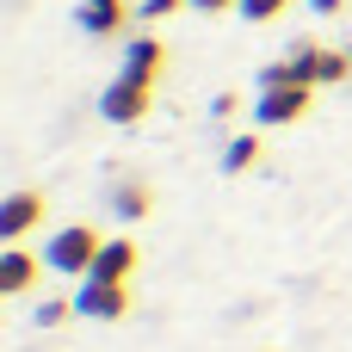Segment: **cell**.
Returning a JSON list of instances; mask_svg holds the SVG:
<instances>
[{"mask_svg": "<svg viewBox=\"0 0 352 352\" xmlns=\"http://www.w3.org/2000/svg\"><path fill=\"white\" fill-rule=\"evenodd\" d=\"M352 74V50H328V43H297L285 50V62L260 68V87H285V80H303V87H328V80H346Z\"/></svg>", "mask_w": 352, "mask_h": 352, "instance_id": "6da1fadb", "label": "cell"}, {"mask_svg": "<svg viewBox=\"0 0 352 352\" xmlns=\"http://www.w3.org/2000/svg\"><path fill=\"white\" fill-rule=\"evenodd\" d=\"M99 248H105V235H99L93 223H62V229L50 235L43 260H50V272H68V278H93V260H99Z\"/></svg>", "mask_w": 352, "mask_h": 352, "instance_id": "7a4b0ae2", "label": "cell"}, {"mask_svg": "<svg viewBox=\"0 0 352 352\" xmlns=\"http://www.w3.org/2000/svg\"><path fill=\"white\" fill-rule=\"evenodd\" d=\"M309 105H316V87H303V80H285V87H260V93H254V118H260L266 130L303 124Z\"/></svg>", "mask_w": 352, "mask_h": 352, "instance_id": "3957f363", "label": "cell"}, {"mask_svg": "<svg viewBox=\"0 0 352 352\" xmlns=\"http://www.w3.org/2000/svg\"><path fill=\"white\" fill-rule=\"evenodd\" d=\"M148 105H155V87H148V80H130V74H118V80L99 93V118H105V124H118V130L142 124V118H148Z\"/></svg>", "mask_w": 352, "mask_h": 352, "instance_id": "277c9868", "label": "cell"}, {"mask_svg": "<svg viewBox=\"0 0 352 352\" xmlns=\"http://www.w3.org/2000/svg\"><path fill=\"white\" fill-rule=\"evenodd\" d=\"M50 217V198L37 192V186H19V192H6L0 198V241L12 248V241H25L37 223Z\"/></svg>", "mask_w": 352, "mask_h": 352, "instance_id": "5b68a950", "label": "cell"}, {"mask_svg": "<svg viewBox=\"0 0 352 352\" xmlns=\"http://www.w3.org/2000/svg\"><path fill=\"white\" fill-rule=\"evenodd\" d=\"M74 309H80V316H93V322H124V316H130V285L87 278V285H80V297H74Z\"/></svg>", "mask_w": 352, "mask_h": 352, "instance_id": "8992f818", "label": "cell"}, {"mask_svg": "<svg viewBox=\"0 0 352 352\" xmlns=\"http://www.w3.org/2000/svg\"><path fill=\"white\" fill-rule=\"evenodd\" d=\"M50 260L43 254H31L25 241H12L6 254H0V297H25L31 285H37V272H43Z\"/></svg>", "mask_w": 352, "mask_h": 352, "instance_id": "52a82bcc", "label": "cell"}, {"mask_svg": "<svg viewBox=\"0 0 352 352\" xmlns=\"http://www.w3.org/2000/svg\"><path fill=\"white\" fill-rule=\"evenodd\" d=\"M80 31H93V37H124V25L136 19V6L130 0H80Z\"/></svg>", "mask_w": 352, "mask_h": 352, "instance_id": "ba28073f", "label": "cell"}, {"mask_svg": "<svg viewBox=\"0 0 352 352\" xmlns=\"http://www.w3.org/2000/svg\"><path fill=\"white\" fill-rule=\"evenodd\" d=\"M161 62H167V43L148 31V37H130V43H124V68H118V74H130V80H148V87H155Z\"/></svg>", "mask_w": 352, "mask_h": 352, "instance_id": "9c48e42d", "label": "cell"}, {"mask_svg": "<svg viewBox=\"0 0 352 352\" xmlns=\"http://www.w3.org/2000/svg\"><path fill=\"white\" fill-rule=\"evenodd\" d=\"M136 260H142V254H136V241H130V235H111V241L99 248V260H93V278H111V285H124V278L136 272Z\"/></svg>", "mask_w": 352, "mask_h": 352, "instance_id": "30bf717a", "label": "cell"}, {"mask_svg": "<svg viewBox=\"0 0 352 352\" xmlns=\"http://www.w3.org/2000/svg\"><path fill=\"white\" fill-rule=\"evenodd\" d=\"M111 210H118L124 223H142V217L155 210V192H148V179H118V186H111Z\"/></svg>", "mask_w": 352, "mask_h": 352, "instance_id": "8fae6325", "label": "cell"}, {"mask_svg": "<svg viewBox=\"0 0 352 352\" xmlns=\"http://www.w3.org/2000/svg\"><path fill=\"white\" fill-rule=\"evenodd\" d=\"M260 155H266L260 136H235V142L223 148V173H248V167H260Z\"/></svg>", "mask_w": 352, "mask_h": 352, "instance_id": "7c38bea8", "label": "cell"}, {"mask_svg": "<svg viewBox=\"0 0 352 352\" xmlns=\"http://www.w3.org/2000/svg\"><path fill=\"white\" fill-rule=\"evenodd\" d=\"M297 0H241V19L248 25H272V19H285Z\"/></svg>", "mask_w": 352, "mask_h": 352, "instance_id": "4fadbf2b", "label": "cell"}, {"mask_svg": "<svg viewBox=\"0 0 352 352\" xmlns=\"http://www.w3.org/2000/svg\"><path fill=\"white\" fill-rule=\"evenodd\" d=\"M68 316H80V309H74V297H50V303H37V322H43V328H62Z\"/></svg>", "mask_w": 352, "mask_h": 352, "instance_id": "5bb4252c", "label": "cell"}, {"mask_svg": "<svg viewBox=\"0 0 352 352\" xmlns=\"http://www.w3.org/2000/svg\"><path fill=\"white\" fill-rule=\"evenodd\" d=\"M179 6H186V0H142V6H136V19H148V25H155V19L179 12Z\"/></svg>", "mask_w": 352, "mask_h": 352, "instance_id": "9a60e30c", "label": "cell"}, {"mask_svg": "<svg viewBox=\"0 0 352 352\" xmlns=\"http://www.w3.org/2000/svg\"><path fill=\"white\" fill-rule=\"evenodd\" d=\"M235 111H241V93H217V99H210V118H223V124H229Z\"/></svg>", "mask_w": 352, "mask_h": 352, "instance_id": "2e32d148", "label": "cell"}, {"mask_svg": "<svg viewBox=\"0 0 352 352\" xmlns=\"http://www.w3.org/2000/svg\"><path fill=\"white\" fill-rule=\"evenodd\" d=\"M186 6H198V12H241V0H186Z\"/></svg>", "mask_w": 352, "mask_h": 352, "instance_id": "e0dca14e", "label": "cell"}, {"mask_svg": "<svg viewBox=\"0 0 352 352\" xmlns=\"http://www.w3.org/2000/svg\"><path fill=\"white\" fill-rule=\"evenodd\" d=\"M309 6H316V12H328V19H334V12H346V0H309Z\"/></svg>", "mask_w": 352, "mask_h": 352, "instance_id": "ac0fdd59", "label": "cell"}, {"mask_svg": "<svg viewBox=\"0 0 352 352\" xmlns=\"http://www.w3.org/2000/svg\"><path fill=\"white\" fill-rule=\"evenodd\" d=\"M346 50H352V43H346Z\"/></svg>", "mask_w": 352, "mask_h": 352, "instance_id": "d6986e66", "label": "cell"}]
</instances>
